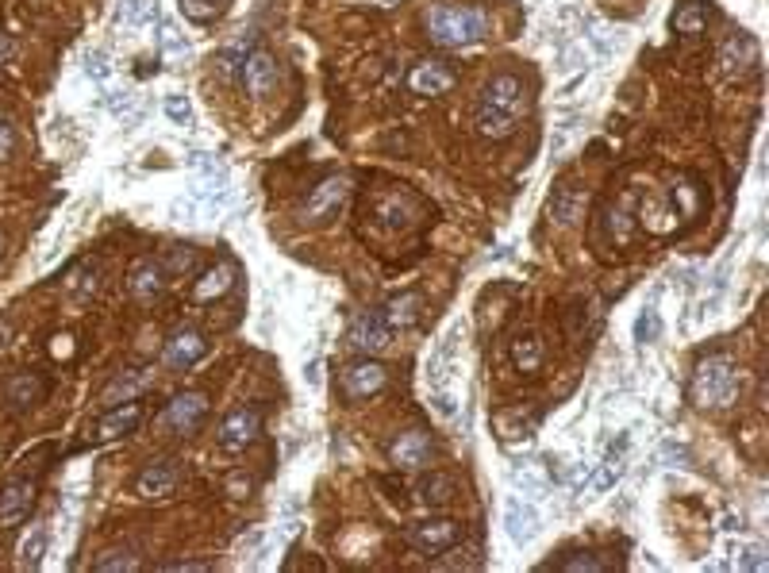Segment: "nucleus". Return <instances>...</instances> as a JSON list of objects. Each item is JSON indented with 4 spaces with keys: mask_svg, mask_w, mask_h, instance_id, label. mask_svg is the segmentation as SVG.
<instances>
[{
    "mask_svg": "<svg viewBox=\"0 0 769 573\" xmlns=\"http://www.w3.org/2000/svg\"><path fill=\"white\" fill-rule=\"evenodd\" d=\"M693 400L700 408H727L739 397V366L731 354H708L693 370Z\"/></svg>",
    "mask_w": 769,
    "mask_h": 573,
    "instance_id": "nucleus-1",
    "label": "nucleus"
},
{
    "mask_svg": "<svg viewBox=\"0 0 769 573\" xmlns=\"http://www.w3.org/2000/svg\"><path fill=\"white\" fill-rule=\"evenodd\" d=\"M427 35L439 47H473L489 35V16L481 8H454L439 4L427 12Z\"/></svg>",
    "mask_w": 769,
    "mask_h": 573,
    "instance_id": "nucleus-2",
    "label": "nucleus"
},
{
    "mask_svg": "<svg viewBox=\"0 0 769 573\" xmlns=\"http://www.w3.org/2000/svg\"><path fill=\"white\" fill-rule=\"evenodd\" d=\"M350 200V181L343 174L335 177H323L320 185L308 193L304 200V208H300V216H304V224H327L331 216H339L343 212V204Z\"/></svg>",
    "mask_w": 769,
    "mask_h": 573,
    "instance_id": "nucleus-3",
    "label": "nucleus"
},
{
    "mask_svg": "<svg viewBox=\"0 0 769 573\" xmlns=\"http://www.w3.org/2000/svg\"><path fill=\"white\" fill-rule=\"evenodd\" d=\"M481 104L520 120L523 112H527V85H523V77L493 74L489 81H485V89H481Z\"/></svg>",
    "mask_w": 769,
    "mask_h": 573,
    "instance_id": "nucleus-4",
    "label": "nucleus"
},
{
    "mask_svg": "<svg viewBox=\"0 0 769 573\" xmlns=\"http://www.w3.org/2000/svg\"><path fill=\"white\" fill-rule=\"evenodd\" d=\"M385 381H389V370H385L381 362H373L370 354L358 358V362H350V366H343V374H339V385H343V393H347L350 400L377 397V393L385 389Z\"/></svg>",
    "mask_w": 769,
    "mask_h": 573,
    "instance_id": "nucleus-5",
    "label": "nucleus"
},
{
    "mask_svg": "<svg viewBox=\"0 0 769 573\" xmlns=\"http://www.w3.org/2000/svg\"><path fill=\"white\" fill-rule=\"evenodd\" d=\"M239 77H243V85H247V93L254 100H266L277 89V58H273L270 50H250L247 58H243V66H239Z\"/></svg>",
    "mask_w": 769,
    "mask_h": 573,
    "instance_id": "nucleus-6",
    "label": "nucleus"
},
{
    "mask_svg": "<svg viewBox=\"0 0 769 573\" xmlns=\"http://www.w3.org/2000/svg\"><path fill=\"white\" fill-rule=\"evenodd\" d=\"M347 343L354 350H362V354H377V350H385L393 343V327L385 324L381 312H362V316L350 320Z\"/></svg>",
    "mask_w": 769,
    "mask_h": 573,
    "instance_id": "nucleus-7",
    "label": "nucleus"
},
{
    "mask_svg": "<svg viewBox=\"0 0 769 573\" xmlns=\"http://www.w3.org/2000/svg\"><path fill=\"white\" fill-rule=\"evenodd\" d=\"M258 431H262V412H258V408H235V412L224 416L216 439H220L224 450H247L250 443L258 439Z\"/></svg>",
    "mask_w": 769,
    "mask_h": 573,
    "instance_id": "nucleus-8",
    "label": "nucleus"
},
{
    "mask_svg": "<svg viewBox=\"0 0 769 573\" xmlns=\"http://www.w3.org/2000/svg\"><path fill=\"white\" fill-rule=\"evenodd\" d=\"M204 354H208V339L200 335L197 327H177L174 335L166 339L162 362H166L170 370H189V366H197Z\"/></svg>",
    "mask_w": 769,
    "mask_h": 573,
    "instance_id": "nucleus-9",
    "label": "nucleus"
},
{
    "mask_svg": "<svg viewBox=\"0 0 769 573\" xmlns=\"http://www.w3.org/2000/svg\"><path fill=\"white\" fill-rule=\"evenodd\" d=\"M31 504H35V481L12 477L0 489V527H20L31 516Z\"/></svg>",
    "mask_w": 769,
    "mask_h": 573,
    "instance_id": "nucleus-10",
    "label": "nucleus"
},
{
    "mask_svg": "<svg viewBox=\"0 0 769 573\" xmlns=\"http://www.w3.org/2000/svg\"><path fill=\"white\" fill-rule=\"evenodd\" d=\"M408 539L423 554H443V550L462 543V527L454 524V520H423V524L408 527Z\"/></svg>",
    "mask_w": 769,
    "mask_h": 573,
    "instance_id": "nucleus-11",
    "label": "nucleus"
},
{
    "mask_svg": "<svg viewBox=\"0 0 769 573\" xmlns=\"http://www.w3.org/2000/svg\"><path fill=\"white\" fill-rule=\"evenodd\" d=\"M539 508L527 497H508L504 500V531L516 547H527L535 535H539Z\"/></svg>",
    "mask_w": 769,
    "mask_h": 573,
    "instance_id": "nucleus-12",
    "label": "nucleus"
},
{
    "mask_svg": "<svg viewBox=\"0 0 769 573\" xmlns=\"http://www.w3.org/2000/svg\"><path fill=\"white\" fill-rule=\"evenodd\" d=\"M208 416V397L200 393V389H189V393H177L170 404H166V412H162V424L174 427V431H197L200 420Z\"/></svg>",
    "mask_w": 769,
    "mask_h": 573,
    "instance_id": "nucleus-13",
    "label": "nucleus"
},
{
    "mask_svg": "<svg viewBox=\"0 0 769 573\" xmlns=\"http://www.w3.org/2000/svg\"><path fill=\"white\" fill-rule=\"evenodd\" d=\"M139 420H143V404L139 400H127V404H112L104 416L97 420V435L100 443H112V439H124V435H131L135 427H139Z\"/></svg>",
    "mask_w": 769,
    "mask_h": 573,
    "instance_id": "nucleus-14",
    "label": "nucleus"
},
{
    "mask_svg": "<svg viewBox=\"0 0 769 573\" xmlns=\"http://www.w3.org/2000/svg\"><path fill=\"white\" fill-rule=\"evenodd\" d=\"M389 462L400 470H423L431 462V435L427 431H400L389 447Z\"/></svg>",
    "mask_w": 769,
    "mask_h": 573,
    "instance_id": "nucleus-15",
    "label": "nucleus"
},
{
    "mask_svg": "<svg viewBox=\"0 0 769 573\" xmlns=\"http://www.w3.org/2000/svg\"><path fill=\"white\" fill-rule=\"evenodd\" d=\"M450 85H454V70L443 66V62H416L412 66V74H408V89L412 93H420V97H443L450 93Z\"/></svg>",
    "mask_w": 769,
    "mask_h": 573,
    "instance_id": "nucleus-16",
    "label": "nucleus"
},
{
    "mask_svg": "<svg viewBox=\"0 0 769 573\" xmlns=\"http://www.w3.org/2000/svg\"><path fill=\"white\" fill-rule=\"evenodd\" d=\"M127 289L135 300H154L162 289H166V266L154 262V258H139L127 274Z\"/></svg>",
    "mask_w": 769,
    "mask_h": 573,
    "instance_id": "nucleus-17",
    "label": "nucleus"
},
{
    "mask_svg": "<svg viewBox=\"0 0 769 573\" xmlns=\"http://www.w3.org/2000/svg\"><path fill=\"white\" fill-rule=\"evenodd\" d=\"M0 393H4V400H8L16 412H24V408H31V404H39V400L47 397V381L35 374H12L4 377Z\"/></svg>",
    "mask_w": 769,
    "mask_h": 573,
    "instance_id": "nucleus-18",
    "label": "nucleus"
},
{
    "mask_svg": "<svg viewBox=\"0 0 769 573\" xmlns=\"http://www.w3.org/2000/svg\"><path fill=\"white\" fill-rule=\"evenodd\" d=\"M235 277H239V270H235V262H216L212 270H204V274L197 277V285H193V297L204 304V300H220L224 293H231L235 289Z\"/></svg>",
    "mask_w": 769,
    "mask_h": 573,
    "instance_id": "nucleus-19",
    "label": "nucleus"
},
{
    "mask_svg": "<svg viewBox=\"0 0 769 573\" xmlns=\"http://www.w3.org/2000/svg\"><path fill=\"white\" fill-rule=\"evenodd\" d=\"M150 370H124V374H116L108 385H104V393H100V404L104 408H112V404H124V400H135L143 389L150 385Z\"/></svg>",
    "mask_w": 769,
    "mask_h": 573,
    "instance_id": "nucleus-20",
    "label": "nucleus"
},
{
    "mask_svg": "<svg viewBox=\"0 0 769 573\" xmlns=\"http://www.w3.org/2000/svg\"><path fill=\"white\" fill-rule=\"evenodd\" d=\"M174 489H177V470L170 466V462H150L147 470L135 477V493L147 500L170 497Z\"/></svg>",
    "mask_w": 769,
    "mask_h": 573,
    "instance_id": "nucleus-21",
    "label": "nucleus"
},
{
    "mask_svg": "<svg viewBox=\"0 0 769 573\" xmlns=\"http://www.w3.org/2000/svg\"><path fill=\"white\" fill-rule=\"evenodd\" d=\"M720 62L727 74H746V70L758 62V47H754L746 35H727L720 47Z\"/></svg>",
    "mask_w": 769,
    "mask_h": 573,
    "instance_id": "nucleus-22",
    "label": "nucleus"
},
{
    "mask_svg": "<svg viewBox=\"0 0 769 573\" xmlns=\"http://www.w3.org/2000/svg\"><path fill=\"white\" fill-rule=\"evenodd\" d=\"M377 220L385 227H408L412 216H416V200L412 197H400V193H385V197L373 204Z\"/></svg>",
    "mask_w": 769,
    "mask_h": 573,
    "instance_id": "nucleus-23",
    "label": "nucleus"
},
{
    "mask_svg": "<svg viewBox=\"0 0 769 573\" xmlns=\"http://www.w3.org/2000/svg\"><path fill=\"white\" fill-rule=\"evenodd\" d=\"M512 362H516L520 374H539V366H543V339L535 331H520L512 339Z\"/></svg>",
    "mask_w": 769,
    "mask_h": 573,
    "instance_id": "nucleus-24",
    "label": "nucleus"
},
{
    "mask_svg": "<svg viewBox=\"0 0 769 573\" xmlns=\"http://www.w3.org/2000/svg\"><path fill=\"white\" fill-rule=\"evenodd\" d=\"M550 212H554V220H558V224L570 227L573 220L585 212V193H581L577 185H570V181H566V185H558V189H554V200H550Z\"/></svg>",
    "mask_w": 769,
    "mask_h": 573,
    "instance_id": "nucleus-25",
    "label": "nucleus"
},
{
    "mask_svg": "<svg viewBox=\"0 0 769 573\" xmlns=\"http://www.w3.org/2000/svg\"><path fill=\"white\" fill-rule=\"evenodd\" d=\"M420 304H423L420 293H404V297L389 300L381 316H385V324L393 327V331H397V327H412L416 320H420Z\"/></svg>",
    "mask_w": 769,
    "mask_h": 573,
    "instance_id": "nucleus-26",
    "label": "nucleus"
},
{
    "mask_svg": "<svg viewBox=\"0 0 769 573\" xmlns=\"http://www.w3.org/2000/svg\"><path fill=\"white\" fill-rule=\"evenodd\" d=\"M250 43H254V31H243L239 39H231L220 54H216V70H220V77L224 81H231V77L239 74V66H243V58L250 54Z\"/></svg>",
    "mask_w": 769,
    "mask_h": 573,
    "instance_id": "nucleus-27",
    "label": "nucleus"
},
{
    "mask_svg": "<svg viewBox=\"0 0 769 573\" xmlns=\"http://www.w3.org/2000/svg\"><path fill=\"white\" fill-rule=\"evenodd\" d=\"M516 127H520L516 116H504V112H497V108L477 104V131H481L485 139H508Z\"/></svg>",
    "mask_w": 769,
    "mask_h": 573,
    "instance_id": "nucleus-28",
    "label": "nucleus"
},
{
    "mask_svg": "<svg viewBox=\"0 0 769 573\" xmlns=\"http://www.w3.org/2000/svg\"><path fill=\"white\" fill-rule=\"evenodd\" d=\"M623 458H627V435L620 439V447H612L608 454H604V466H600V474H596V481H593L596 493H604V489H612V485L620 481L623 470H627V462H623Z\"/></svg>",
    "mask_w": 769,
    "mask_h": 573,
    "instance_id": "nucleus-29",
    "label": "nucleus"
},
{
    "mask_svg": "<svg viewBox=\"0 0 769 573\" xmlns=\"http://www.w3.org/2000/svg\"><path fill=\"white\" fill-rule=\"evenodd\" d=\"M454 493H458V481L450 474H431L420 485L423 504H431V508H447L450 500H454Z\"/></svg>",
    "mask_w": 769,
    "mask_h": 573,
    "instance_id": "nucleus-30",
    "label": "nucleus"
},
{
    "mask_svg": "<svg viewBox=\"0 0 769 573\" xmlns=\"http://www.w3.org/2000/svg\"><path fill=\"white\" fill-rule=\"evenodd\" d=\"M670 24L677 35H689V39L700 35V31H704V4H700V0H681Z\"/></svg>",
    "mask_w": 769,
    "mask_h": 573,
    "instance_id": "nucleus-31",
    "label": "nucleus"
},
{
    "mask_svg": "<svg viewBox=\"0 0 769 573\" xmlns=\"http://www.w3.org/2000/svg\"><path fill=\"white\" fill-rule=\"evenodd\" d=\"M512 485L520 489L523 497L531 500V497H543L550 481H546L543 466H535V462H523V466H516V470H512Z\"/></svg>",
    "mask_w": 769,
    "mask_h": 573,
    "instance_id": "nucleus-32",
    "label": "nucleus"
},
{
    "mask_svg": "<svg viewBox=\"0 0 769 573\" xmlns=\"http://www.w3.org/2000/svg\"><path fill=\"white\" fill-rule=\"evenodd\" d=\"M66 293L74 300H89L97 293V262H81L74 274L66 277Z\"/></svg>",
    "mask_w": 769,
    "mask_h": 573,
    "instance_id": "nucleus-33",
    "label": "nucleus"
},
{
    "mask_svg": "<svg viewBox=\"0 0 769 573\" xmlns=\"http://www.w3.org/2000/svg\"><path fill=\"white\" fill-rule=\"evenodd\" d=\"M189 170H197L200 181H227L224 158H216V154H204V150L189 154Z\"/></svg>",
    "mask_w": 769,
    "mask_h": 573,
    "instance_id": "nucleus-34",
    "label": "nucleus"
},
{
    "mask_svg": "<svg viewBox=\"0 0 769 573\" xmlns=\"http://www.w3.org/2000/svg\"><path fill=\"white\" fill-rule=\"evenodd\" d=\"M181 4V12L189 16V20H197V24H208V20H216V16H224L227 0H177Z\"/></svg>",
    "mask_w": 769,
    "mask_h": 573,
    "instance_id": "nucleus-35",
    "label": "nucleus"
},
{
    "mask_svg": "<svg viewBox=\"0 0 769 573\" xmlns=\"http://www.w3.org/2000/svg\"><path fill=\"white\" fill-rule=\"evenodd\" d=\"M43 550H47V527H35L24 543H20V566H31V570H35V566L43 562Z\"/></svg>",
    "mask_w": 769,
    "mask_h": 573,
    "instance_id": "nucleus-36",
    "label": "nucleus"
},
{
    "mask_svg": "<svg viewBox=\"0 0 769 573\" xmlns=\"http://www.w3.org/2000/svg\"><path fill=\"white\" fill-rule=\"evenodd\" d=\"M93 570L97 573H120V570H139V558L131 554V550H108L104 558L93 562Z\"/></svg>",
    "mask_w": 769,
    "mask_h": 573,
    "instance_id": "nucleus-37",
    "label": "nucleus"
},
{
    "mask_svg": "<svg viewBox=\"0 0 769 573\" xmlns=\"http://www.w3.org/2000/svg\"><path fill=\"white\" fill-rule=\"evenodd\" d=\"M166 270H174V274H185V277L200 274V254L193 247H174V250H170V258H166Z\"/></svg>",
    "mask_w": 769,
    "mask_h": 573,
    "instance_id": "nucleus-38",
    "label": "nucleus"
},
{
    "mask_svg": "<svg viewBox=\"0 0 769 573\" xmlns=\"http://www.w3.org/2000/svg\"><path fill=\"white\" fill-rule=\"evenodd\" d=\"M162 47H166V54H174V58H185V54H189V39L177 31L174 20L162 24Z\"/></svg>",
    "mask_w": 769,
    "mask_h": 573,
    "instance_id": "nucleus-39",
    "label": "nucleus"
},
{
    "mask_svg": "<svg viewBox=\"0 0 769 573\" xmlns=\"http://www.w3.org/2000/svg\"><path fill=\"white\" fill-rule=\"evenodd\" d=\"M658 331H662L658 312H654V308L639 312V320H635V339H639V343H654V339H658Z\"/></svg>",
    "mask_w": 769,
    "mask_h": 573,
    "instance_id": "nucleus-40",
    "label": "nucleus"
},
{
    "mask_svg": "<svg viewBox=\"0 0 769 573\" xmlns=\"http://www.w3.org/2000/svg\"><path fill=\"white\" fill-rule=\"evenodd\" d=\"M143 12H147V0H124L116 20H120V27H124V31H135V27L143 24Z\"/></svg>",
    "mask_w": 769,
    "mask_h": 573,
    "instance_id": "nucleus-41",
    "label": "nucleus"
},
{
    "mask_svg": "<svg viewBox=\"0 0 769 573\" xmlns=\"http://www.w3.org/2000/svg\"><path fill=\"white\" fill-rule=\"evenodd\" d=\"M585 58H589V50H585V47L566 50V54H562V77L585 74V70H589V62H585Z\"/></svg>",
    "mask_w": 769,
    "mask_h": 573,
    "instance_id": "nucleus-42",
    "label": "nucleus"
},
{
    "mask_svg": "<svg viewBox=\"0 0 769 573\" xmlns=\"http://www.w3.org/2000/svg\"><path fill=\"white\" fill-rule=\"evenodd\" d=\"M166 116L174 120V124H193V104L185 97H166Z\"/></svg>",
    "mask_w": 769,
    "mask_h": 573,
    "instance_id": "nucleus-43",
    "label": "nucleus"
},
{
    "mask_svg": "<svg viewBox=\"0 0 769 573\" xmlns=\"http://www.w3.org/2000/svg\"><path fill=\"white\" fill-rule=\"evenodd\" d=\"M85 74L93 77L97 85L108 77V54H104V50H89V54H85Z\"/></svg>",
    "mask_w": 769,
    "mask_h": 573,
    "instance_id": "nucleus-44",
    "label": "nucleus"
},
{
    "mask_svg": "<svg viewBox=\"0 0 769 573\" xmlns=\"http://www.w3.org/2000/svg\"><path fill=\"white\" fill-rule=\"evenodd\" d=\"M608 216H612L608 224L616 231V239H631V216H627V208H612Z\"/></svg>",
    "mask_w": 769,
    "mask_h": 573,
    "instance_id": "nucleus-45",
    "label": "nucleus"
},
{
    "mask_svg": "<svg viewBox=\"0 0 769 573\" xmlns=\"http://www.w3.org/2000/svg\"><path fill=\"white\" fill-rule=\"evenodd\" d=\"M739 570H766V550L762 547H746L739 558Z\"/></svg>",
    "mask_w": 769,
    "mask_h": 573,
    "instance_id": "nucleus-46",
    "label": "nucleus"
},
{
    "mask_svg": "<svg viewBox=\"0 0 769 573\" xmlns=\"http://www.w3.org/2000/svg\"><path fill=\"white\" fill-rule=\"evenodd\" d=\"M558 570H608V562H596V558H570V562H558Z\"/></svg>",
    "mask_w": 769,
    "mask_h": 573,
    "instance_id": "nucleus-47",
    "label": "nucleus"
},
{
    "mask_svg": "<svg viewBox=\"0 0 769 573\" xmlns=\"http://www.w3.org/2000/svg\"><path fill=\"white\" fill-rule=\"evenodd\" d=\"M12 147H16V131H12V124L0 120V158H8Z\"/></svg>",
    "mask_w": 769,
    "mask_h": 573,
    "instance_id": "nucleus-48",
    "label": "nucleus"
},
{
    "mask_svg": "<svg viewBox=\"0 0 769 573\" xmlns=\"http://www.w3.org/2000/svg\"><path fill=\"white\" fill-rule=\"evenodd\" d=\"M170 570H185V573H204V570H212L208 562H174Z\"/></svg>",
    "mask_w": 769,
    "mask_h": 573,
    "instance_id": "nucleus-49",
    "label": "nucleus"
},
{
    "mask_svg": "<svg viewBox=\"0 0 769 573\" xmlns=\"http://www.w3.org/2000/svg\"><path fill=\"white\" fill-rule=\"evenodd\" d=\"M4 58H12V43H8V39H0V62H4Z\"/></svg>",
    "mask_w": 769,
    "mask_h": 573,
    "instance_id": "nucleus-50",
    "label": "nucleus"
},
{
    "mask_svg": "<svg viewBox=\"0 0 769 573\" xmlns=\"http://www.w3.org/2000/svg\"><path fill=\"white\" fill-rule=\"evenodd\" d=\"M8 335H12V327L0 324V347H8Z\"/></svg>",
    "mask_w": 769,
    "mask_h": 573,
    "instance_id": "nucleus-51",
    "label": "nucleus"
},
{
    "mask_svg": "<svg viewBox=\"0 0 769 573\" xmlns=\"http://www.w3.org/2000/svg\"><path fill=\"white\" fill-rule=\"evenodd\" d=\"M0 254H4V235H0Z\"/></svg>",
    "mask_w": 769,
    "mask_h": 573,
    "instance_id": "nucleus-52",
    "label": "nucleus"
}]
</instances>
